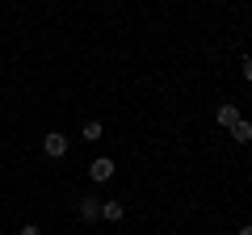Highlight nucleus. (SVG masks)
Listing matches in <instances>:
<instances>
[{"instance_id":"obj_5","label":"nucleus","mask_w":252,"mask_h":235,"mask_svg":"<svg viewBox=\"0 0 252 235\" xmlns=\"http://www.w3.org/2000/svg\"><path fill=\"white\" fill-rule=\"evenodd\" d=\"M235 122H240V109H235V105H219V126H227V130H231Z\"/></svg>"},{"instance_id":"obj_6","label":"nucleus","mask_w":252,"mask_h":235,"mask_svg":"<svg viewBox=\"0 0 252 235\" xmlns=\"http://www.w3.org/2000/svg\"><path fill=\"white\" fill-rule=\"evenodd\" d=\"M101 218L118 223V218H122V206H118V202H101Z\"/></svg>"},{"instance_id":"obj_10","label":"nucleus","mask_w":252,"mask_h":235,"mask_svg":"<svg viewBox=\"0 0 252 235\" xmlns=\"http://www.w3.org/2000/svg\"><path fill=\"white\" fill-rule=\"evenodd\" d=\"M240 235H252V223H248V227H240Z\"/></svg>"},{"instance_id":"obj_7","label":"nucleus","mask_w":252,"mask_h":235,"mask_svg":"<svg viewBox=\"0 0 252 235\" xmlns=\"http://www.w3.org/2000/svg\"><path fill=\"white\" fill-rule=\"evenodd\" d=\"M84 139L97 143V139H101V122H84Z\"/></svg>"},{"instance_id":"obj_9","label":"nucleus","mask_w":252,"mask_h":235,"mask_svg":"<svg viewBox=\"0 0 252 235\" xmlns=\"http://www.w3.org/2000/svg\"><path fill=\"white\" fill-rule=\"evenodd\" d=\"M21 235H42V231H38L34 223H26V227H21Z\"/></svg>"},{"instance_id":"obj_1","label":"nucleus","mask_w":252,"mask_h":235,"mask_svg":"<svg viewBox=\"0 0 252 235\" xmlns=\"http://www.w3.org/2000/svg\"><path fill=\"white\" fill-rule=\"evenodd\" d=\"M114 160H109V155H101V160H93V168H89V176H93V181H97V185H105L109 181V176H114Z\"/></svg>"},{"instance_id":"obj_4","label":"nucleus","mask_w":252,"mask_h":235,"mask_svg":"<svg viewBox=\"0 0 252 235\" xmlns=\"http://www.w3.org/2000/svg\"><path fill=\"white\" fill-rule=\"evenodd\" d=\"M231 139H235V143H252V122H248V118H240V122L231 126Z\"/></svg>"},{"instance_id":"obj_2","label":"nucleus","mask_w":252,"mask_h":235,"mask_svg":"<svg viewBox=\"0 0 252 235\" xmlns=\"http://www.w3.org/2000/svg\"><path fill=\"white\" fill-rule=\"evenodd\" d=\"M42 151L51 155V160H59V155L67 151V135H59V130H51V135L42 139Z\"/></svg>"},{"instance_id":"obj_8","label":"nucleus","mask_w":252,"mask_h":235,"mask_svg":"<svg viewBox=\"0 0 252 235\" xmlns=\"http://www.w3.org/2000/svg\"><path fill=\"white\" fill-rule=\"evenodd\" d=\"M244 80H252V55H244Z\"/></svg>"},{"instance_id":"obj_3","label":"nucleus","mask_w":252,"mask_h":235,"mask_svg":"<svg viewBox=\"0 0 252 235\" xmlns=\"http://www.w3.org/2000/svg\"><path fill=\"white\" fill-rule=\"evenodd\" d=\"M76 210H80L84 223H93V218H101V198H80V206H76Z\"/></svg>"}]
</instances>
